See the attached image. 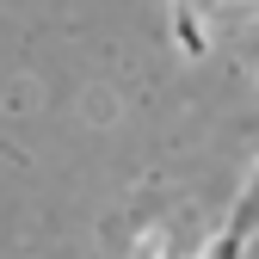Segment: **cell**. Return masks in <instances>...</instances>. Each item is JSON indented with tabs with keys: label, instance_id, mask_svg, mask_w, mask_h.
<instances>
[{
	"label": "cell",
	"instance_id": "obj_1",
	"mask_svg": "<svg viewBox=\"0 0 259 259\" xmlns=\"http://www.w3.org/2000/svg\"><path fill=\"white\" fill-rule=\"evenodd\" d=\"M253 235H259V173L247 179L241 204H235V216H229V229L210 241V253H204V259H247V253H253Z\"/></svg>",
	"mask_w": 259,
	"mask_h": 259
}]
</instances>
